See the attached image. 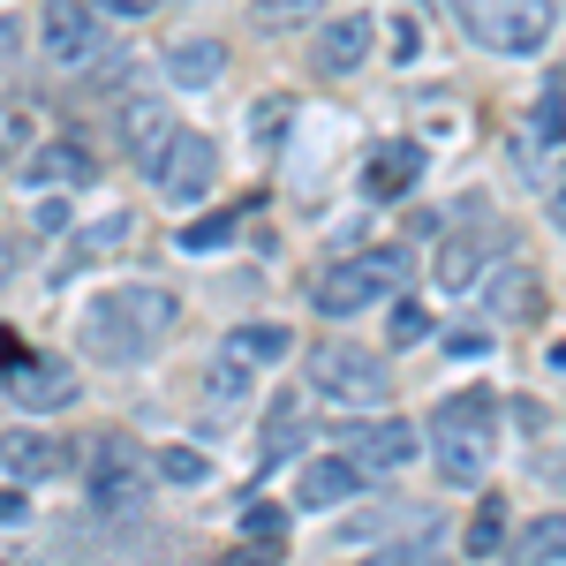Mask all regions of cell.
Instances as JSON below:
<instances>
[{
    "label": "cell",
    "mask_w": 566,
    "mask_h": 566,
    "mask_svg": "<svg viewBox=\"0 0 566 566\" xmlns=\"http://www.w3.org/2000/svg\"><path fill=\"white\" fill-rule=\"evenodd\" d=\"M181 325V310L167 287H106L84 310V348L98 363H144L167 348V333Z\"/></svg>",
    "instance_id": "cell-1"
},
{
    "label": "cell",
    "mask_w": 566,
    "mask_h": 566,
    "mask_svg": "<svg viewBox=\"0 0 566 566\" xmlns=\"http://www.w3.org/2000/svg\"><path fill=\"white\" fill-rule=\"evenodd\" d=\"M491 453H499V400L483 386L469 392H446L431 408V461L446 483H483L491 469Z\"/></svg>",
    "instance_id": "cell-2"
},
{
    "label": "cell",
    "mask_w": 566,
    "mask_h": 566,
    "mask_svg": "<svg viewBox=\"0 0 566 566\" xmlns=\"http://www.w3.org/2000/svg\"><path fill=\"white\" fill-rule=\"evenodd\" d=\"M453 15H461V31L476 45L506 53V61L544 53V39L559 31V8L552 0H453Z\"/></svg>",
    "instance_id": "cell-3"
},
{
    "label": "cell",
    "mask_w": 566,
    "mask_h": 566,
    "mask_svg": "<svg viewBox=\"0 0 566 566\" xmlns=\"http://www.w3.org/2000/svg\"><path fill=\"white\" fill-rule=\"evenodd\" d=\"M392 280H400V258H392V250H370V258H340V264H325V272L310 280V303H317V317H355V310L386 303Z\"/></svg>",
    "instance_id": "cell-4"
},
{
    "label": "cell",
    "mask_w": 566,
    "mask_h": 566,
    "mask_svg": "<svg viewBox=\"0 0 566 566\" xmlns=\"http://www.w3.org/2000/svg\"><path fill=\"white\" fill-rule=\"evenodd\" d=\"M310 386L325 392V400H340V408H378L392 392V378H386V363L363 355L355 340H317L310 348Z\"/></svg>",
    "instance_id": "cell-5"
},
{
    "label": "cell",
    "mask_w": 566,
    "mask_h": 566,
    "mask_svg": "<svg viewBox=\"0 0 566 566\" xmlns=\"http://www.w3.org/2000/svg\"><path fill=\"white\" fill-rule=\"evenodd\" d=\"M151 491V461L136 438H91V506L122 514V506H144Z\"/></svg>",
    "instance_id": "cell-6"
},
{
    "label": "cell",
    "mask_w": 566,
    "mask_h": 566,
    "mask_svg": "<svg viewBox=\"0 0 566 566\" xmlns=\"http://www.w3.org/2000/svg\"><path fill=\"white\" fill-rule=\"evenodd\" d=\"M151 181H159V197H167V205H205V197H212V181H219V151H212V136L175 129V144L159 151Z\"/></svg>",
    "instance_id": "cell-7"
},
{
    "label": "cell",
    "mask_w": 566,
    "mask_h": 566,
    "mask_svg": "<svg viewBox=\"0 0 566 566\" xmlns=\"http://www.w3.org/2000/svg\"><path fill=\"white\" fill-rule=\"evenodd\" d=\"M39 39L53 53V69H91L106 53V23H98V8H84V0H45Z\"/></svg>",
    "instance_id": "cell-8"
},
{
    "label": "cell",
    "mask_w": 566,
    "mask_h": 566,
    "mask_svg": "<svg viewBox=\"0 0 566 566\" xmlns=\"http://www.w3.org/2000/svg\"><path fill=\"white\" fill-rule=\"evenodd\" d=\"M0 392L15 400V408H69L76 400V378H69V363H53V355H0Z\"/></svg>",
    "instance_id": "cell-9"
},
{
    "label": "cell",
    "mask_w": 566,
    "mask_h": 566,
    "mask_svg": "<svg viewBox=\"0 0 566 566\" xmlns=\"http://www.w3.org/2000/svg\"><path fill=\"white\" fill-rule=\"evenodd\" d=\"M340 446H348V461L363 469V476H392V469H408V461H416V423H400V416L348 423Z\"/></svg>",
    "instance_id": "cell-10"
},
{
    "label": "cell",
    "mask_w": 566,
    "mask_h": 566,
    "mask_svg": "<svg viewBox=\"0 0 566 566\" xmlns=\"http://www.w3.org/2000/svg\"><path fill=\"white\" fill-rule=\"evenodd\" d=\"M167 144H175V114H167V98H151V91L122 98V151H129L136 167H159Z\"/></svg>",
    "instance_id": "cell-11"
},
{
    "label": "cell",
    "mask_w": 566,
    "mask_h": 566,
    "mask_svg": "<svg viewBox=\"0 0 566 566\" xmlns=\"http://www.w3.org/2000/svg\"><path fill=\"white\" fill-rule=\"evenodd\" d=\"M416 181H423V144H408V136H386V144L370 151V167H363V189H370L378 205H400Z\"/></svg>",
    "instance_id": "cell-12"
},
{
    "label": "cell",
    "mask_w": 566,
    "mask_h": 566,
    "mask_svg": "<svg viewBox=\"0 0 566 566\" xmlns=\"http://www.w3.org/2000/svg\"><path fill=\"white\" fill-rule=\"evenodd\" d=\"M363 491V469L348 453H325V461H303V483H295V506L303 514H325V506H348Z\"/></svg>",
    "instance_id": "cell-13"
},
{
    "label": "cell",
    "mask_w": 566,
    "mask_h": 566,
    "mask_svg": "<svg viewBox=\"0 0 566 566\" xmlns=\"http://www.w3.org/2000/svg\"><path fill=\"white\" fill-rule=\"evenodd\" d=\"M370 61V15H333L317 23V69L325 76H355Z\"/></svg>",
    "instance_id": "cell-14"
},
{
    "label": "cell",
    "mask_w": 566,
    "mask_h": 566,
    "mask_svg": "<svg viewBox=\"0 0 566 566\" xmlns=\"http://www.w3.org/2000/svg\"><path fill=\"white\" fill-rule=\"evenodd\" d=\"M61 461H69V453H61V446H53L45 431H0V469H8L15 483L61 476Z\"/></svg>",
    "instance_id": "cell-15"
},
{
    "label": "cell",
    "mask_w": 566,
    "mask_h": 566,
    "mask_svg": "<svg viewBox=\"0 0 566 566\" xmlns=\"http://www.w3.org/2000/svg\"><path fill=\"white\" fill-rule=\"evenodd\" d=\"M91 175H98V167H91V151L76 144V136H53L45 151L23 159V181H39V189H53V181H61V189H76V181H91Z\"/></svg>",
    "instance_id": "cell-16"
},
{
    "label": "cell",
    "mask_w": 566,
    "mask_h": 566,
    "mask_svg": "<svg viewBox=\"0 0 566 566\" xmlns=\"http://www.w3.org/2000/svg\"><path fill=\"white\" fill-rule=\"evenodd\" d=\"M129 234H136V219H129V212H106V219H98V227H84V234H76V242L61 250V264H53V287H61L69 272H84V264H98V258H106V250H122Z\"/></svg>",
    "instance_id": "cell-17"
},
{
    "label": "cell",
    "mask_w": 566,
    "mask_h": 566,
    "mask_svg": "<svg viewBox=\"0 0 566 566\" xmlns=\"http://www.w3.org/2000/svg\"><path fill=\"white\" fill-rule=\"evenodd\" d=\"M167 76H175L181 91H212L219 76H227V45L219 39H181L175 53H167Z\"/></svg>",
    "instance_id": "cell-18"
},
{
    "label": "cell",
    "mask_w": 566,
    "mask_h": 566,
    "mask_svg": "<svg viewBox=\"0 0 566 566\" xmlns=\"http://www.w3.org/2000/svg\"><path fill=\"white\" fill-rule=\"evenodd\" d=\"M483 272V234L476 227H461V234H446L438 242V287H453V295H469Z\"/></svg>",
    "instance_id": "cell-19"
},
{
    "label": "cell",
    "mask_w": 566,
    "mask_h": 566,
    "mask_svg": "<svg viewBox=\"0 0 566 566\" xmlns=\"http://www.w3.org/2000/svg\"><path fill=\"white\" fill-rule=\"evenodd\" d=\"M295 438H303V392H280V400H272V416H264L258 461H264V469H280V461L295 453Z\"/></svg>",
    "instance_id": "cell-20"
},
{
    "label": "cell",
    "mask_w": 566,
    "mask_h": 566,
    "mask_svg": "<svg viewBox=\"0 0 566 566\" xmlns=\"http://www.w3.org/2000/svg\"><path fill=\"white\" fill-rule=\"evenodd\" d=\"M514 566H566V514H544L514 536Z\"/></svg>",
    "instance_id": "cell-21"
},
{
    "label": "cell",
    "mask_w": 566,
    "mask_h": 566,
    "mask_svg": "<svg viewBox=\"0 0 566 566\" xmlns=\"http://www.w3.org/2000/svg\"><path fill=\"white\" fill-rule=\"evenodd\" d=\"M287 348H295V333H287V325H242V333L227 340L234 363H280Z\"/></svg>",
    "instance_id": "cell-22"
},
{
    "label": "cell",
    "mask_w": 566,
    "mask_h": 566,
    "mask_svg": "<svg viewBox=\"0 0 566 566\" xmlns=\"http://www.w3.org/2000/svg\"><path fill=\"white\" fill-rule=\"evenodd\" d=\"M234 227H242V212H205V219H189V227H181V250H197V258H205V250H227V242H234Z\"/></svg>",
    "instance_id": "cell-23"
},
{
    "label": "cell",
    "mask_w": 566,
    "mask_h": 566,
    "mask_svg": "<svg viewBox=\"0 0 566 566\" xmlns=\"http://www.w3.org/2000/svg\"><path fill=\"white\" fill-rule=\"evenodd\" d=\"M528 136L552 151V144H566V91L544 84V98H536V114H528Z\"/></svg>",
    "instance_id": "cell-24"
},
{
    "label": "cell",
    "mask_w": 566,
    "mask_h": 566,
    "mask_svg": "<svg viewBox=\"0 0 566 566\" xmlns=\"http://www.w3.org/2000/svg\"><path fill=\"white\" fill-rule=\"evenodd\" d=\"M499 544H506V499H483L476 522H469V552H476V559H491Z\"/></svg>",
    "instance_id": "cell-25"
},
{
    "label": "cell",
    "mask_w": 566,
    "mask_h": 566,
    "mask_svg": "<svg viewBox=\"0 0 566 566\" xmlns=\"http://www.w3.org/2000/svg\"><path fill=\"white\" fill-rule=\"evenodd\" d=\"M242 536H250L258 552H272V544L287 536V514H280V506H250V514H242Z\"/></svg>",
    "instance_id": "cell-26"
},
{
    "label": "cell",
    "mask_w": 566,
    "mask_h": 566,
    "mask_svg": "<svg viewBox=\"0 0 566 566\" xmlns=\"http://www.w3.org/2000/svg\"><path fill=\"white\" fill-rule=\"evenodd\" d=\"M250 392V363H234V355H219V370H212V400L219 408H234Z\"/></svg>",
    "instance_id": "cell-27"
},
{
    "label": "cell",
    "mask_w": 566,
    "mask_h": 566,
    "mask_svg": "<svg viewBox=\"0 0 566 566\" xmlns=\"http://www.w3.org/2000/svg\"><path fill=\"white\" fill-rule=\"evenodd\" d=\"M423 333H431V317H423L416 303H400V310H392V325H386V340H392V348H416Z\"/></svg>",
    "instance_id": "cell-28"
},
{
    "label": "cell",
    "mask_w": 566,
    "mask_h": 566,
    "mask_svg": "<svg viewBox=\"0 0 566 566\" xmlns=\"http://www.w3.org/2000/svg\"><path fill=\"white\" fill-rule=\"evenodd\" d=\"M378 566H446V552H438L431 528H423V544H392V552H378Z\"/></svg>",
    "instance_id": "cell-29"
},
{
    "label": "cell",
    "mask_w": 566,
    "mask_h": 566,
    "mask_svg": "<svg viewBox=\"0 0 566 566\" xmlns=\"http://www.w3.org/2000/svg\"><path fill=\"white\" fill-rule=\"evenodd\" d=\"M491 303L506 310V317H522V310H528V272H522V264H506V280H499V295H491Z\"/></svg>",
    "instance_id": "cell-30"
},
{
    "label": "cell",
    "mask_w": 566,
    "mask_h": 566,
    "mask_svg": "<svg viewBox=\"0 0 566 566\" xmlns=\"http://www.w3.org/2000/svg\"><path fill=\"white\" fill-rule=\"evenodd\" d=\"M159 476H167V483H205V453H181V446H175V453H159Z\"/></svg>",
    "instance_id": "cell-31"
},
{
    "label": "cell",
    "mask_w": 566,
    "mask_h": 566,
    "mask_svg": "<svg viewBox=\"0 0 566 566\" xmlns=\"http://www.w3.org/2000/svg\"><path fill=\"white\" fill-rule=\"evenodd\" d=\"M317 8H325V0H258V15H264V23H310Z\"/></svg>",
    "instance_id": "cell-32"
},
{
    "label": "cell",
    "mask_w": 566,
    "mask_h": 566,
    "mask_svg": "<svg viewBox=\"0 0 566 566\" xmlns=\"http://www.w3.org/2000/svg\"><path fill=\"white\" fill-rule=\"evenodd\" d=\"M280 129H287V98H264V106H258V136H264V151H280Z\"/></svg>",
    "instance_id": "cell-33"
},
{
    "label": "cell",
    "mask_w": 566,
    "mask_h": 566,
    "mask_svg": "<svg viewBox=\"0 0 566 566\" xmlns=\"http://www.w3.org/2000/svg\"><path fill=\"white\" fill-rule=\"evenodd\" d=\"M23 136H31V114H23V106H0V159H8Z\"/></svg>",
    "instance_id": "cell-34"
},
{
    "label": "cell",
    "mask_w": 566,
    "mask_h": 566,
    "mask_svg": "<svg viewBox=\"0 0 566 566\" xmlns=\"http://www.w3.org/2000/svg\"><path fill=\"white\" fill-rule=\"evenodd\" d=\"M23 514H31V499H23L15 483H0V522H23Z\"/></svg>",
    "instance_id": "cell-35"
},
{
    "label": "cell",
    "mask_w": 566,
    "mask_h": 566,
    "mask_svg": "<svg viewBox=\"0 0 566 566\" xmlns=\"http://www.w3.org/2000/svg\"><path fill=\"white\" fill-rule=\"evenodd\" d=\"M98 8H106V15H122V23H136V15H151L159 0H98Z\"/></svg>",
    "instance_id": "cell-36"
},
{
    "label": "cell",
    "mask_w": 566,
    "mask_h": 566,
    "mask_svg": "<svg viewBox=\"0 0 566 566\" xmlns=\"http://www.w3.org/2000/svg\"><path fill=\"white\" fill-rule=\"evenodd\" d=\"M15 45H23V31H15V23H8V15H0V69H8V61H15Z\"/></svg>",
    "instance_id": "cell-37"
},
{
    "label": "cell",
    "mask_w": 566,
    "mask_h": 566,
    "mask_svg": "<svg viewBox=\"0 0 566 566\" xmlns=\"http://www.w3.org/2000/svg\"><path fill=\"white\" fill-rule=\"evenodd\" d=\"M552 212H559V227H566V181H559V205H552Z\"/></svg>",
    "instance_id": "cell-38"
},
{
    "label": "cell",
    "mask_w": 566,
    "mask_h": 566,
    "mask_svg": "<svg viewBox=\"0 0 566 566\" xmlns=\"http://www.w3.org/2000/svg\"><path fill=\"white\" fill-rule=\"evenodd\" d=\"M0 280H8V250H0Z\"/></svg>",
    "instance_id": "cell-39"
}]
</instances>
